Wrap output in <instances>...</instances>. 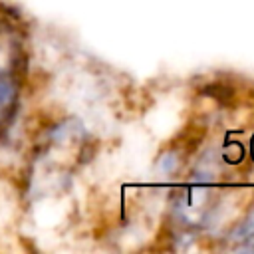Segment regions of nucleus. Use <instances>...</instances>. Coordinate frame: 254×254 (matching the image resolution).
I'll use <instances>...</instances> for the list:
<instances>
[{"mask_svg":"<svg viewBox=\"0 0 254 254\" xmlns=\"http://www.w3.org/2000/svg\"><path fill=\"white\" fill-rule=\"evenodd\" d=\"M24 75V48L18 32L0 22V133L12 123Z\"/></svg>","mask_w":254,"mask_h":254,"instance_id":"1","label":"nucleus"}]
</instances>
